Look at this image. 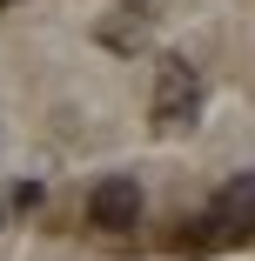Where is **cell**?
Segmentation results:
<instances>
[{
    "label": "cell",
    "instance_id": "3957f363",
    "mask_svg": "<svg viewBox=\"0 0 255 261\" xmlns=\"http://www.w3.org/2000/svg\"><path fill=\"white\" fill-rule=\"evenodd\" d=\"M208 221L222 228V241H248V234H255V174H235V181L215 194Z\"/></svg>",
    "mask_w": 255,
    "mask_h": 261
},
{
    "label": "cell",
    "instance_id": "6da1fadb",
    "mask_svg": "<svg viewBox=\"0 0 255 261\" xmlns=\"http://www.w3.org/2000/svg\"><path fill=\"white\" fill-rule=\"evenodd\" d=\"M148 114H155L161 134L195 127V114H201V74H195L181 54H161V61H155V100H148Z\"/></svg>",
    "mask_w": 255,
    "mask_h": 261
},
{
    "label": "cell",
    "instance_id": "277c9868",
    "mask_svg": "<svg viewBox=\"0 0 255 261\" xmlns=\"http://www.w3.org/2000/svg\"><path fill=\"white\" fill-rule=\"evenodd\" d=\"M101 40H108V47H141L148 27H141V20H108V27H101Z\"/></svg>",
    "mask_w": 255,
    "mask_h": 261
},
{
    "label": "cell",
    "instance_id": "7a4b0ae2",
    "mask_svg": "<svg viewBox=\"0 0 255 261\" xmlns=\"http://www.w3.org/2000/svg\"><path fill=\"white\" fill-rule=\"evenodd\" d=\"M87 221H94L101 234H128V228L141 221V188H134V174L94 181V194H87Z\"/></svg>",
    "mask_w": 255,
    "mask_h": 261
},
{
    "label": "cell",
    "instance_id": "5b68a950",
    "mask_svg": "<svg viewBox=\"0 0 255 261\" xmlns=\"http://www.w3.org/2000/svg\"><path fill=\"white\" fill-rule=\"evenodd\" d=\"M0 7H7V0H0Z\"/></svg>",
    "mask_w": 255,
    "mask_h": 261
}]
</instances>
